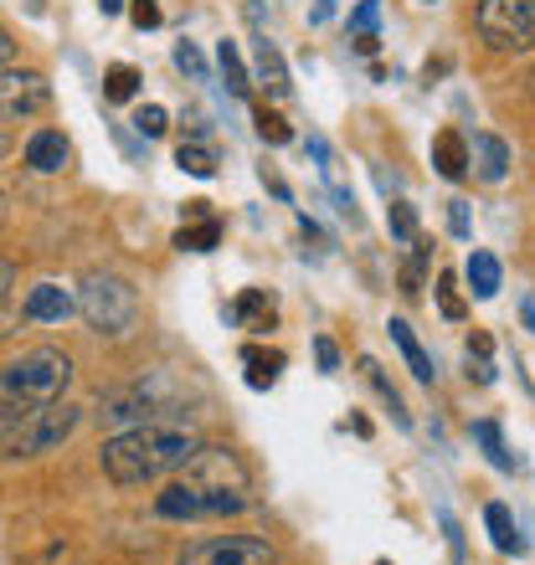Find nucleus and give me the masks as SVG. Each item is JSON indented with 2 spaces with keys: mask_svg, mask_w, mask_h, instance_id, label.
<instances>
[{
  "mask_svg": "<svg viewBox=\"0 0 535 565\" xmlns=\"http://www.w3.org/2000/svg\"><path fill=\"white\" fill-rule=\"evenodd\" d=\"M376 565H387V561H376Z\"/></svg>",
  "mask_w": 535,
  "mask_h": 565,
  "instance_id": "48",
  "label": "nucleus"
},
{
  "mask_svg": "<svg viewBox=\"0 0 535 565\" xmlns=\"http://www.w3.org/2000/svg\"><path fill=\"white\" fill-rule=\"evenodd\" d=\"M521 313H525V324L535 329V298H525V303H521Z\"/></svg>",
  "mask_w": 535,
  "mask_h": 565,
  "instance_id": "45",
  "label": "nucleus"
},
{
  "mask_svg": "<svg viewBox=\"0 0 535 565\" xmlns=\"http://www.w3.org/2000/svg\"><path fill=\"white\" fill-rule=\"evenodd\" d=\"M432 164H438L443 180L469 175V139H463V129H443V135L432 139Z\"/></svg>",
  "mask_w": 535,
  "mask_h": 565,
  "instance_id": "17",
  "label": "nucleus"
},
{
  "mask_svg": "<svg viewBox=\"0 0 535 565\" xmlns=\"http://www.w3.org/2000/svg\"><path fill=\"white\" fill-rule=\"evenodd\" d=\"M201 216H211V201H186V222H201Z\"/></svg>",
  "mask_w": 535,
  "mask_h": 565,
  "instance_id": "41",
  "label": "nucleus"
},
{
  "mask_svg": "<svg viewBox=\"0 0 535 565\" xmlns=\"http://www.w3.org/2000/svg\"><path fill=\"white\" fill-rule=\"evenodd\" d=\"M279 551L263 535H207L186 545L176 565H273Z\"/></svg>",
  "mask_w": 535,
  "mask_h": 565,
  "instance_id": "7",
  "label": "nucleus"
},
{
  "mask_svg": "<svg viewBox=\"0 0 535 565\" xmlns=\"http://www.w3.org/2000/svg\"><path fill=\"white\" fill-rule=\"evenodd\" d=\"M77 313L98 340H129L139 324V288L119 273H88L77 282Z\"/></svg>",
  "mask_w": 535,
  "mask_h": 565,
  "instance_id": "3",
  "label": "nucleus"
},
{
  "mask_svg": "<svg viewBox=\"0 0 535 565\" xmlns=\"http://www.w3.org/2000/svg\"><path fill=\"white\" fill-rule=\"evenodd\" d=\"M253 67H258V88L268 93V98H289L294 93V77H289V62H283V52L268 36H258V52H253Z\"/></svg>",
  "mask_w": 535,
  "mask_h": 565,
  "instance_id": "14",
  "label": "nucleus"
},
{
  "mask_svg": "<svg viewBox=\"0 0 535 565\" xmlns=\"http://www.w3.org/2000/svg\"><path fill=\"white\" fill-rule=\"evenodd\" d=\"M217 67H222V77H227V93H248V67H242V52H238V42H217Z\"/></svg>",
  "mask_w": 535,
  "mask_h": 565,
  "instance_id": "26",
  "label": "nucleus"
},
{
  "mask_svg": "<svg viewBox=\"0 0 535 565\" xmlns=\"http://www.w3.org/2000/svg\"><path fill=\"white\" fill-rule=\"evenodd\" d=\"M139 83H145V77H139V67L114 62V67L104 73V98H108V104H129V98H139Z\"/></svg>",
  "mask_w": 535,
  "mask_h": 565,
  "instance_id": "25",
  "label": "nucleus"
},
{
  "mask_svg": "<svg viewBox=\"0 0 535 565\" xmlns=\"http://www.w3.org/2000/svg\"><path fill=\"white\" fill-rule=\"evenodd\" d=\"M176 164L186 170V175H196V180H211L217 175V149H211L201 135H191V139H180Z\"/></svg>",
  "mask_w": 535,
  "mask_h": 565,
  "instance_id": "22",
  "label": "nucleus"
},
{
  "mask_svg": "<svg viewBox=\"0 0 535 565\" xmlns=\"http://www.w3.org/2000/svg\"><path fill=\"white\" fill-rule=\"evenodd\" d=\"M6 222H11V195L0 191V226H6Z\"/></svg>",
  "mask_w": 535,
  "mask_h": 565,
  "instance_id": "44",
  "label": "nucleus"
},
{
  "mask_svg": "<svg viewBox=\"0 0 535 565\" xmlns=\"http://www.w3.org/2000/svg\"><path fill=\"white\" fill-rule=\"evenodd\" d=\"M129 15H134V26H139V31H155V26L165 21L155 0H134V11H129Z\"/></svg>",
  "mask_w": 535,
  "mask_h": 565,
  "instance_id": "33",
  "label": "nucleus"
},
{
  "mask_svg": "<svg viewBox=\"0 0 535 565\" xmlns=\"http://www.w3.org/2000/svg\"><path fill=\"white\" fill-rule=\"evenodd\" d=\"M329 15H335V0H314V11H310V21H314V26H325Z\"/></svg>",
  "mask_w": 535,
  "mask_h": 565,
  "instance_id": "40",
  "label": "nucleus"
},
{
  "mask_svg": "<svg viewBox=\"0 0 535 565\" xmlns=\"http://www.w3.org/2000/svg\"><path fill=\"white\" fill-rule=\"evenodd\" d=\"M510 160H515V154H510V145L500 135H490V129H484V135H474V145H469V170H474L484 185H505Z\"/></svg>",
  "mask_w": 535,
  "mask_h": 565,
  "instance_id": "12",
  "label": "nucleus"
},
{
  "mask_svg": "<svg viewBox=\"0 0 535 565\" xmlns=\"http://www.w3.org/2000/svg\"><path fill=\"white\" fill-rule=\"evenodd\" d=\"M170 412V396H165L160 381H134V386H119L108 391L104 402H98V422H108V427H145V422L165 417Z\"/></svg>",
  "mask_w": 535,
  "mask_h": 565,
  "instance_id": "8",
  "label": "nucleus"
},
{
  "mask_svg": "<svg viewBox=\"0 0 535 565\" xmlns=\"http://www.w3.org/2000/svg\"><path fill=\"white\" fill-rule=\"evenodd\" d=\"M360 375H366V381H371V391H376V396H381V402L391 406V422H397V427H412V412H407V402H401V391L391 386V381H387V371H381V365H376L371 355H360Z\"/></svg>",
  "mask_w": 535,
  "mask_h": 565,
  "instance_id": "20",
  "label": "nucleus"
},
{
  "mask_svg": "<svg viewBox=\"0 0 535 565\" xmlns=\"http://www.w3.org/2000/svg\"><path fill=\"white\" fill-rule=\"evenodd\" d=\"M196 452H201V437H196L191 427H160V422H145V427L114 431V437L98 447V468H104L108 483L139 489V483H160V478L186 473Z\"/></svg>",
  "mask_w": 535,
  "mask_h": 565,
  "instance_id": "1",
  "label": "nucleus"
},
{
  "mask_svg": "<svg viewBox=\"0 0 535 565\" xmlns=\"http://www.w3.org/2000/svg\"><path fill=\"white\" fill-rule=\"evenodd\" d=\"M376 15H381V6H376V0H360L356 15H350V26H356V31H376Z\"/></svg>",
  "mask_w": 535,
  "mask_h": 565,
  "instance_id": "36",
  "label": "nucleus"
},
{
  "mask_svg": "<svg viewBox=\"0 0 535 565\" xmlns=\"http://www.w3.org/2000/svg\"><path fill=\"white\" fill-rule=\"evenodd\" d=\"M11 282H15V268H11V263H6V257H0V298L11 294Z\"/></svg>",
  "mask_w": 535,
  "mask_h": 565,
  "instance_id": "42",
  "label": "nucleus"
},
{
  "mask_svg": "<svg viewBox=\"0 0 535 565\" xmlns=\"http://www.w3.org/2000/svg\"><path fill=\"white\" fill-rule=\"evenodd\" d=\"M6 154H11V139H6V135H0V160H6Z\"/></svg>",
  "mask_w": 535,
  "mask_h": 565,
  "instance_id": "47",
  "label": "nucleus"
},
{
  "mask_svg": "<svg viewBox=\"0 0 535 565\" xmlns=\"http://www.w3.org/2000/svg\"><path fill=\"white\" fill-rule=\"evenodd\" d=\"M186 478H196V483H217V489H238V493L253 489V473H248V462H242L232 447H207V443H201V452L191 458Z\"/></svg>",
  "mask_w": 535,
  "mask_h": 565,
  "instance_id": "10",
  "label": "nucleus"
},
{
  "mask_svg": "<svg viewBox=\"0 0 535 565\" xmlns=\"http://www.w3.org/2000/svg\"><path fill=\"white\" fill-rule=\"evenodd\" d=\"M67 154H73V145H67L62 129H31L27 145H21V160H27V170H36V175H57L62 164H67Z\"/></svg>",
  "mask_w": 535,
  "mask_h": 565,
  "instance_id": "11",
  "label": "nucleus"
},
{
  "mask_svg": "<svg viewBox=\"0 0 535 565\" xmlns=\"http://www.w3.org/2000/svg\"><path fill=\"white\" fill-rule=\"evenodd\" d=\"M438 520H443V535H448V551H453V565H463V530H459V520H453V514H438Z\"/></svg>",
  "mask_w": 535,
  "mask_h": 565,
  "instance_id": "34",
  "label": "nucleus"
},
{
  "mask_svg": "<svg viewBox=\"0 0 535 565\" xmlns=\"http://www.w3.org/2000/svg\"><path fill=\"white\" fill-rule=\"evenodd\" d=\"M217 242H222V222H217V216L180 222V232H176V247H180V253H211Z\"/></svg>",
  "mask_w": 535,
  "mask_h": 565,
  "instance_id": "23",
  "label": "nucleus"
},
{
  "mask_svg": "<svg viewBox=\"0 0 535 565\" xmlns=\"http://www.w3.org/2000/svg\"><path fill=\"white\" fill-rule=\"evenodd\" d=\"M474 26L494 52H535V0H479Z\"/></svg>",
  "mask_w": 535,
  "mask_h": 565,
  "instance_id": "6",
  "label": "nucleus"
},
{
  "mask_svg": "<svg viewBox=\"0 0 535 565\" xmlns=\"http://www.w3.org/2000/svg\"><path fill=\"white\" fill-rule=\"evenodd\" d=\"M469 355H479V360H490V355H494V340L484 334V329H474V334H469Z\"/></svg>",
  "mask_w": 535,
  "mask_h": 565,
  "instance_id": "38",
  "label": "nucleus"
},
{
  "mask_svg": "<svg viewBox=\"0 0 535 565\" xmlns=\"http://www.w3.org/2000/svg\"><path fill=\"white\" fill-rule=\"evenodd\" d=\"M176 67L180 73H191L196 83H207V62H201V52H196L191 42H176Z\"/></svg>",
  "mask_w": 535,
  "mask_h": 565,
  "instance_id": "32",
  "label": "nucleus"
},
{
  "mask_svg": "<svg viewBox=\"0 0 535 565\" xmlns=\"http://www.w3.org/2000/svg\"><path fill=\"white\" fill-rule=\"evenodd\" d=\"M52 104V83L31 67H0V129L42 114Z\"/></svg>",
  "mask_w": 535,
  "mask_h": 565,
  "instance_id": "9",
  "label": "nucleus"
},
{
  "mask_svg": "<svg viewBox=\"0 0 535 565\" xmlns=\"http://www.w3.org/2000/svg\"><path fill=\"white\" fill-rule=\"evenodd\" d=\"M474 443L484 447V458L500 468V473H515V458H510L505 447V431H500V422H474Z\"/></svg>",
  "mask_w": 535,
  "mask_h": 565,
  "instance_id": "24",
  "label": "nucleus"
},
{
  "mask_svg": "<svg viewBox=\"0 0 535 565\" xmlns=\"http://www.w3.org/2000/svg\"><path fill=\"white\" fill-rule=\"evenodd\" d=\"M448 232H453V237H469V206H463V201H448Z\"/></svg>",
  "mask_w": 535,
  "mask_h": 565,
  "instance_id": "37",
  "label": "nucleus"
},
{
  "mask_svg": "<svg viewBox=\"0 0 535 565\" xmlns=\"http://www.w3.org/2000/svg\"><path fill=\"white\" fill-rule=\"evenodd\" d=\"M387 334H391V344L401 350V360H407V371H412L417 381H422V386H432V381H438V365H432V355L422 350V340H417V329L407 324V319H391Z\"/></svg>",
  "mask_w": 535,
  "mask_h": 565,
  "instance_id": "15",
  "label": "nucleus"
},
{
  "mask_svg": "<svg viewBox=\"0 0 535 565\" xmlns=\"http://www.w3.org/2000/svg\"><path fill=\"white\" fill-rule=\"evenodd\" d=\"M438 309H443V319H453L459 324L463 313H469V303H463V288H459V273H438Z\"/></svg>",
  "mask_w": 535,
  "mask_h": 565,
  "instance_id": "27",
  "label": "nucleus"
},
{
  "mask_svg": "<svg viewBox=\"0 0 535 565\" xmlns=\"http://www.w3.org/2000/svg\"><path fill=\"white\" fill-rule=\"evenodd\" d=\"M253 499L238 489H217V483H196V478H180L155 499V514L160 520H227V514H248Z\"/></svg>",
  "mask_w": 535,
  "mask_h": 565,
  "instance_id": "5",
  "label": "nucleus"
},
{
  "mask_svg": "<svg viewBox=\"0 0 535 565\" xmlns=\"http://www.w3.org/2000/svg\"><path fill=\"white\" fill-rule=\"evenodd\" d=\"M253 124H258V139H263V145H289V139H294V129H289V119H283V114H273V108H253Z\"/></svg>",
  "mask_w": 535,
  "mask_h": 565,
  "instance_id": "28",
  "label": "nucleus"
},
{
  "mask_svg": "<svg viewBox=\"0 0 535 565\" xmlns=\"http://www.w3.org/2000/svg\"><path fill=\"white\" fill-rule=\"evenodd\" d=\"M21 313H27L31 324H62L67 313H77V298L62 282H36L27 294V303H21Z\"/></svg>",
  "mask_w": 535,
  "mask_h": 565,
  "instance_id": "13",
  "label": "nucleus"
},
{
  "mask_svg": "<svg viewBox=\"0 0 535 565\" xmlns=\"http://www.w3.org/2000/svg\"><path fill=\"white\" fill-rule=\"evenodd\" d=\"M242 365H248V386L268 391L283 375V350H263V344H242Z\"/></svg>",
  "mask_w": 535,
  "mask_h": 565,
  "instance_id": "19",
  "label": "nucleus"
},
{
  "mask_svg": "<svg viewBox=\"0 0 535 565\" xmlns=\"http://www.w3.org/2000/svg\"><path fill=\"white\" fill-rule=\"evenodd\" d=\"M73 386V360L42 344V350H27V355H15L0 365V427L15 417H27L36 406L46 402H62Z\"/></svg>",
  "mask_w": 535,
  "mask_h": 565,
  "instance_id": "2",
  "label": "nucleus"
},
{
  "mask_svg": "<svg viewBox=\"0 0 535 565\" xmlns=\"http://www.w3.org/2000/svg\"><path fill=\"white\" fill-rule=\"evenodd\" d=\"M463 278H469V294L474 298H494L500 288H505V268H500V257L494 253H469V263H463Z\"/></svg>",
  "mask_w": 535,
  "mask_h": 565,
  "instance_id": "18",
  "label": "nucleus"
},
{
  "mask_svg": "<svg viewBox=\"0 0 535 565\" xmlns=\"http://www.w3.org/2000/svg\"><path fill=\"white\" fill-rule=\"evenodd\" d=\"M134 129L145 139H160L165 129H170V114H165L160 104H145V108H134Z\"/></svg>",
  "mask_w": 535,
  "mask_h": 565,
  "instance_id": "31",
  "label": "nucleus"
},
{
  "mask_svg": "<svg viewBox=\"0 0 535 565\" xmlns=\"http://www.w3.org/2000/svg\"><path fill=\"white\" fill-rule=\"evenodd\" d=\"M83 427V412H77L67 396L62 402H46L27 417H15L0 427V458H42V452H57L73 431Z\"/></svg>",
  "mask_w": 535,
  "mask_h": 565,
  "instance_id": "4",
  "label": "nucleus"
},
{
  "mask_svg": "<svg viewBox=\"0 0 535 565\" xmlns=\"http://www.w3.org/2000/svg\"><path fill=\"white\" fill-rule=\"evenodd\" d=\"M422 268H428V242L417 237L412 242V263H407V268H401V294H422Z\"/></svg>",
  "mask_w": 535,
  "mask_h": 565,
  "instance_id": "30",
  "label": "nucleus"
},
{
  "mask_svg": "<svg viewBox=\"0 0 535 565\" xmlns=\"http://www.w3.org/2000/svg\"><path fill=\"white\" fill-rule=\"evenodd\" d=\"M484 524H490L494 551H500V555H525V535L515 530V514H510L505 504H490V509H484Z\"/></svg>",
  "mask_w": 535,
  "mask_h": 565,
  "instance_id": "21",
  "label": "nucleus"
},
{
  "mask_svg": "<svg viewBox=\"0 0 535 565\" xmlns=\"http://www.w3.org/2000/svg\"><path fill=\"white\" fill-rule=\"evenodd\" d=\"M387 226H391V237H397V242H407V247H412V242L422 237V232H417V211L407 206V201H391V211H387Z\"/></svg>",
  "mask_w": 535,
  "mask_h": 565,
  "instance_id": "29",
  "label": "nucleus"
},
{
  "mask_svg": "<svg viewBox=\"0 0 535 565\" xmlns=\"http://www.w3.org/2000/svg\"><path fill=\"white\" fill-rule=\"evenodd\" d=\"M124 11V0H104V15H119Z\"/></svg>",
  "mask_w": 535,
  "mask_h": 565,
  "instance_id": "46",
  "label": "nucleus"
},
{
  "mask_svg": "<svg viewBox=\"0 0 535 565\" xmlns=\"http://www.w3.org/2000/svg\"><path fill=\"white\" fill-rule=\"evenodd\" d=\"M11 62H15V36L0 26V67H11Z\"/></svg>",
  "mask_w": 535,
  "mask_h": 565,
  "instance_id": "39",
  "label": "nucleus"
},
{
  "mask_svg": "<svg viewBox=\"0 0 535 565\" xmlns=\"http://www.w3.org/2000/svg\"><path fill=\"white\" fill-rule=\"evenodd\" d=\"M314 355H319V371H340V350H335V340H314Z\"/></svg>",
  "mask_w": 535,
  "mask_h": 565,
  "instance_id": "35",
  "label": "nucleus"
},
{
  "mask_svg": "<svg viewBox=\"0 0 535 565\" xmlns=\"http://www.w3.org/2000/svg\"><path fill=\"white\" fill-rule=\"evenodd\" d=\"M356 52H366V57H371V52H376V31H356Z\"/></svg>",
  "mask_w": 535,
  "mask_h": 565,
  "instance_id": "43",
  "label": "nucleus"
},
{
  "mask_svg": "<svg viewBox=\"0 0 535 565\" xmlns=\"http://www.w3.org/2000/svg\"><path fill=\"white\" fill-rule=\"evenodd\" d=\"M242 329H253V334H268V329L279 324V303L268 298V288H242L238 303H232Z\"/></svg>",
  "mask_w": 535,
  "mask_h": 565,
  "instance_id": "16",
  "label": "nucleus"
}]
</instances>
